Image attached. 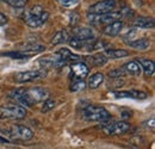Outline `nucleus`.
<instances>
[{"instance_id":"20","label":"nucleus","mask_w":155,"mask_h":149,"mask_svg":"<svg viewBox=\"0 0 155 149\" xmlns=\"http://www.w3.org/2000/svg\"><path fill=\"white\" fill-rule=\"evenodd\" d=\"M58 54L66 62H68V61H72V62H77V61H80L81 60V57L79 55H77V54H73L69 49H67V48H62V49H60L58 51Z\"/></svg>"},{"instance_id":"16","label":"nucleus","mask_w":155,"mask_h":149,"mask_svg":"<svg viewBox=\"0 0 155 149\" xmlns=\"http://www.w3.org/2000/svg\"><path fill=\"white\" fill-rule=\"evenodd\" d=\"M155 25L154 19L149 18V17H140L134 20V26L137 29H143V30H148V29H153Z\"/></svg>"},{"instance_id":"29","label":"nucleus","mask_w":155,"mask_h":149,"mask_svg":"<svg viewBox=\"0 0 155 149\" xmlns=\"http://www.w3.org/2000/svg\"><path fill=\"white\" fill-rule=\"evenodd\" d=\"M5 56H10L12 58H26V56L24 54H21L19 50L18 51H10V53H5Z\"/></svg>"},{"instance_id":"26","label":"nucleus","mask_w":155,"mask_h":149,"mask_svg":"<svg viewBox=\"0 0 155 149\" xmlns=\"http://www.w3.org/2000/svg\"><path fill=\"white\" fill-rule=\"evenodd\" d=\"M125 74H127V73H125V71L123 69V67H122V68H117V69H114V71H110V72H109L110 79H120L122 76H124Z\"/></svg>"},{"instance_id":"17","label":"nucleus","mask_w":155,"mask_h":149,"mask_svg":"<svg viewBox=\"0 0 155 149\" xmlns=\"http://www.w3.org/2000/svg\"><path fill=\"white\" fill-rule=\"evenodd\" d=\"M123 69L125 71L127 74H130V75H134V76H140L142 74V68L140 66V63L137 61H130L128 63H125L123 66Z\"/></svg>"},{"instance_id":"23","label":"nucleus","mask_w":155,"mask_h":149,"mask_svg":"<svg viewBox=\"0 0 155 149\" xmlns=\"http://www.w3.org/2000/svg\"><path fill=\"white\" fill-rule=\"evenodd\" d=\"M104 55L106 57H111V58H123V57L129 56V51L124 49H107Z\"/></svg>"},{"instance_id":"22","label":"nucleus","mask_w":155,"mask_h":149,"mask_svg":"<svg viewBox=\"0 0 155 149\" xmlns=\"http://www.w3.org/2000/svg\"><path fill=\"white\" fill-rule=\"evenodd\" d=\"M87 61L93 66V67H101L107 62V57L104 54H96V55L87 57Z\"/></svg>"},{"instance_id":"24","label":"nucleus","mask_w":155,"mask_h":149,"mask_svg":"<svg viewBox=\"0 0 155 149\" xmlns=\"http://www.w3.org/2000/svg\"><path fill=\"white\" fill-rule=\"evenodd\" d=\"M2 1L15 8H23L28 4V0H2Z\"/></svg>"},{"instance_id":"8","label":"nucleus","mask_w":155,"mask_h":149,"mask_svg":"<svg viewBox=\"0 0 155 149\" xmlns=\"http://www.w3.org/2000/svg\"><path fill=\"white\" fill-rule=\"evenodd\" d=\"M103 130L106 135H111V136H118V135H124L130 130V124L120 121V122H114V123H109V124H104Z\"/></svg>"},{"instance_id":"27","label":"nucleus","mask_w":155,"mask_h":149,"mask_svg":"<svg viewBox=\"0 0 155 149\" xmlns=\"http://www.w3.org/2000/svg\"><path fill=\"white\" fill-rule=\"evenodd\" d=\"M54 108H55V101L48 98L47 100H44V101H43V108H42V112H48V111H50L51 109H54Z\"/></svg>"},{"instance_id":"19","label":"nucleus","mask_w":155,"mask_h":149,"mask_svg":"<svg viewBox=\"0 0 155 149\" xmlns=\"http://www.w3.org/2000/svg\"><path fill=\"white\" fill-rule=\"evenodd\" d=\"M68 41H69V35H68V32H67L66 30H60V31H58V32L54 35V37L51 39V44H53V45L64 44V43H67Z\"/></svg>"},{"instance_id":"1","label":"nucleus","mask_w":155,"mask_h":149,"mask_svg":"<svg viewBox=\"0 0 155 149\" xmlns=\"http://www.w3.org/2000/svg\"><path fill=\"white\" fill-rule=\"evenodd\" d=\"M11 98L17 100L20 104V106L23 108H30L34 105H37L39 103H43L44 100H47L49 98V92L44 88H18L15 92L11 93Z\"/></svg>"},{"instance_id":"7","label":"nucleus","mask_w":155,"mask_h":149,"mask_svg":"<svg viewBox=\"0 0 155 149\" xmlns=\"http://www.w3.org/2000/svg\"><path fill=\"white\" fill-rule=\"evenodd\" d=\"M47 75V72L42 68L37 71H26V72H20L15 75V81L18 84H25V82H32L44 78Z\"/></svg>"},{"instance_id":"12","label":"nucleus","mask_w":155,"mask_h":149,"mask_svg":"<svg viewBox=\"0 0 155 149\" xmlns=\"http://www.w3.org/2000/svg\"><path fill=\"white\" fill-rule=\"evenodd\" d=\"M122 29H123V22L122 20H116V22H112L110 24H106L103 28V32L106 36L115 37V36L119 35V32L122 31Z\"/></svg>"},{"instance_id":"6","label":"nucleus","mask_w":155,"mask_h":149,"mask_svg":"<svg viewBox=\"0 0 155 149\" xmlns=\"http://www.w3.org/2000/svg\"><path fill=\"white\" fill-rule=\"evenodd\" d=\"M87 18L90 19V22L94 25H101V24H110L112 22H116V20H120L123 18V15L122 12L119 11H111V12H107V13H103V15H92V13H88L87 15Z\"/></svg>"},{"instance_id":"11","label":"nucleus","mask_w":155,"mask_h":149,"mask_svg":"<svg viewBox=\"0 0 155 149\" xmlns=\"http://www.w3.org/2000/svg\"><path fill=\"white\" fill-rule=\"evenodd\" d=\"M110 95L115 97V98H133V99H146L147 94L141 91H136V90H131V91H114L111 92Z\"/></svg>"},{"instance_id":"14","label":"nucleus","mask_w":155,"mask_h":149,"mask_svg":"<svg viewBox=\"0 0 155 149\" xmlns=\"http://www.w3.org/2000/svg\"><path fill=\"white\" fill-rule=\"evenodd\" d=\"M45 50V47L42 45V44H37V43H31V44H26L25 47H23L21 49H19V51L21 54L29 57L30 55H35V54H38Z\"/></svg>"},{"instance_id":"25","label":"nucleus","mask_w":155,"mask_h":149,"mask_svg":"<svg viewBox=\"0 0 155 149\" xmlns=\"http://www.w3.org/2000/svg\"><path fill=\"white\" fill-rule=\"evenodd\" d=\"M86 82L84 81V80H77L73 85H72V87H71V90L73 91V92H80V91H84L85 88H86Z\"/></svg>"},{"instance_id":"5","label":"nucleus","mask_w":155,"mask_h":149,"mask_svg":"<svg viewBox=\"0 0 155 149\" xmlns=\"http://www.w3.org/2000/svg\"><path fill=\"white\" fill-rule=\"evenodd\" d=\"M25 116L26 110L20 105L0 106V119H21Z\"/></svg>"},{"instance_id":"15","label":"nucleus","mask_w":155,"mask_h":149,"mask_svg":"<svg viewBox=\"0 0 155 149\" xmlns=\"http://www.w3.org/2000/svg\"><path fill=\"white\" fill-rule=\"evenodd\" d=\"M136 61L140 63V66L142 68V72L144 73L146 76H152V75L154 74L155 65L153 60H149V58H138Z\"/></svg>"},{"instance_id":"30","label":"nucleus","mask_w":155,"mask_h":149,"mask_svg":"<svg viewBox=\"0 0 155 149\" xmlns=\"http://www.w3.org/2000/svg\"><path fill=\"white\" fill-rule=\"evenodd\" d=\"M7 22H8V18H7L2 12H0V26L6 25V24H7Z\"/></svg>"},{"instance_id":"4","label":"nucleus","mask_w":155,"mask_h":149,"mask_svg":"<svg viewBox=\"0 0 155 149\" xmlns=\"http://www.w3.org/2000/svg\"><path fill=\"white\" fill-rule=\"evenodd\" d=\"M5 135L12 141H29L34 137V132L25 125H12L5 130Z\"/></svg>"},{"instance_id":"2","label":"nucleus","mask_w":155,"mask_h":149,"mask_svg":"<svg viewBox=\"0 0 155 149\" xmlns=\"http://www.w3.org/2000/svg\"><path fill=\"white\" fill-rule=\"evenodd\" d=\"M48 18H49V13L39 5H36L30 10L25 11L23 16V20L25 22V24L34 29L42 26L48 20Z\"/></svg>"},{"instance_id":"13","label":"nucleus","mask_w":155,"mask_h":149,"mask_svg":"<svg viewBox=\"0 0 155 149\" xmlns=\"http://www.w3.org/2000/svg\"><path fill=\"white\" fill-rule=\"evenodd\" d=\"M129 47L135 49V50H148L150 47H152V41L150 38L148 37H143V38H138V39H135V41H130L129 43Z\"/></svg>"},{"instance_id":"3","label":"nucleus","mask_w":155,"mask_h":149,"mask_svg":"<svg viewBox=\"0 0 155 149\" xmlns=\"http://www.w3.org/2000/svg\"><path fill=\"white\" fill-rule=\"evenodd\" d=\"M110 112L107 111L103 106L97 105H88L84 110V118L90 122H100V123H106L110 121Z\"/></svg>"},{"instance_id":"21","label":"nucleus","mask_w":155,"mask_h":149,"mask_svg":"<svg viewBox=\"0 0 155 149\" xmlns=\"http://www.w3.org/2000/svg\"><path fill=\"white\" fill-rule=\"evenodd\" d=\"M103 81H104V74L103 73H94L92 76H90L87 86L92 90H96L103 84Z\"/></svg>"},{"instance_id":"28","label":"nucleus","mask_w":155,"mask_h":149,"mask_svg":"<svg viewBox=\"0 0 155 149\" xmlns=\"http://www.w3.org/2000/svg\"><path fill=\"white\" fill-rule=\"evenodd\" d=\"M58 1L63 7H67V8H73L80 2V0H58Z\"/></svg>"},{"instance_id":"10","label":"nucleus","mask_w":155,"mask_h":149,"mask_svg":"<svg viewBox=\"0 0 155 149\" xmlns=\"http://www.w3.org/2000/svg\"><path fill=\"white\" fill-rule=\"evenodd\" d=\"M71 71L74 75V78L78 80H84L90 73V68L87 67V65L81 61L73 62V65L71 66Z\"/></svg>"},{"instance_id":"31","label":"nucleus","mask_w":155,"mask_h":149,"mask_svg":"<svg viewBox=\"0 0 155 149\" xmlns=\"http://www.w3.org/2000/svg\"><path fill=\"white\" fill-rule=\"evenodd\" d=\"M147 125H149V122H147ZM150 128L154 129V118L150 119Z\"/></svg>"},{"instance_id":"9","label":"nucleus","mask_w":155,"mask_h":149,"mask_svg":"<svg viewBox=\"0 0 155 149\" xmlns=\"http://www.w3.org/2000/svg\"><path fill=\"white\" fill-rule=\"evenodd\" d=\"M116 7V0H100L96 4L91 5L88 8V13L92 15H103L114 11Z\"/></svg>"},{"instance_id":"18","label":"nucleus","mask_w":155,"mask_h":149,"mask_svg":"<svg viewBox=\"0 0 155 149\" xmlns=\"http://www.w3.org/2000/svg\"><path fill=\"white\" fill-rule=\"evenodd\" d=\"M73 36L79 39H90L94 37V34H93V30L90 28H75Z\"/></svg>"}]
</instances>
